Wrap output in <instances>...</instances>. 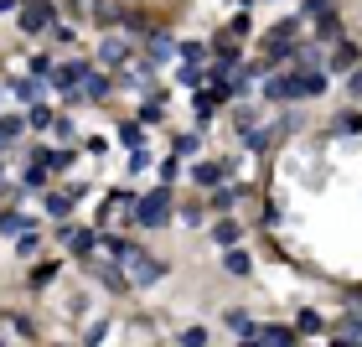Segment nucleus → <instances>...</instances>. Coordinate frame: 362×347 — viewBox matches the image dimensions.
Wrapping results in <instances>:
<instances>
[{"label":"nucleus","instance_id":"obj_1","mask_svg":"<svg viewBox=\"0 0 362 347\" xmlns=\"http://www.w3.org/2000/svg\"><path fill=\"white\" fill-rule=\"evenodd\" d=\"M52 26V6L47 0H26L21 6V32H47Z\"/></svg>","mask_w":362,"mask_h":347},{"label":"nucleus","instance_id":"obj_2","mask_svg":"<svg viewBox=\"0 0 362 347\" xmlns=\"http://www.w3.org/2000/svg\"><path fill=\"white\" fill-rule=\"evenodd\" d=\"M135 212H140V223H166V212H171V192H151Z\"/></svg>","mask_w":362,"mask_h":347},{"label":"nucleus","instance_id":"obj_3","mask_svg":"<svg viewBox=\"0 0 362 347\" xmlns=\"http://www.w3.org/2000/svg\"><path fill=\"white\" fill-rule=\"evenodd\" d=\"M264 347H295V332H285V327H270V332H264Z\"/></svg>","mask_w":362,"mask_h":347},{"label":"nucleus","instance_id":"obj_4","mask_svg":"<svg viewBox=\"0 0 362 347\" xmlns=\"http://www.w3.org/2000/svg\"><path fill=\"white\" fill-rule=\"evenodd\" d=\"M223 322H228V332H238V337H249V332H253V322H249L244 311H228Z\"/></svg>","mask_w":362,"mask_h":347},{"label":"nucleus","instance_id":"obj_5","mask_svg":"<svg viewBox=\"0 0 362 347\" xmlns=\"http://www.w3.org/2000/svg\"><path fill=\"white\" fill-rule=\"evenodd\" d=\"M228 275H249V254H238V249H228Z\"/></svg>","mask_w":362,"mask_h":347},{"label":"nucleus","instance_id":"obj_6","mask_svg":"<svg viewBox=\"0 0 362 347\" xmlns=\"http://www.w3.org/2000/svg\"><path fill=\"white\" fill-rule=\"evenodd\" d=\"M104 62H125V42H104Z\"/></svg>","mask_w":362,"mask_h":347},{"label":"nucleus","instance_id":"obj_7","mask_svg":"<svg viewBox=\"0 0 362 347\" xmlns=\"http://www.w3.org/2000/svg\"><path fill=\"white\" fill-rule=\"evenodd\" d=\"M218 244H223V249L238 244V229H233V223H223V229H218Z\"/></svg>","mask_w":362,"mask_h":347},{"label":"nucleus","instance_id":"obj_8","mask_svg":"<svg viewBox=\"0 0 362 347\" xmlns=\"http://www.w3.org/2000/svg\"><path fill=\"white\" fill-rule=\"evenodd\" d=\"M321 327H326V322H321L316 311H300V332H321Z\"/></svg>","mask_w":362,"mask_h":347},{"label":"nucleus","instance_id":"obj_9","mask_svg":"<svg viewBox=\"0 0 362 347\" xmlns=\"http://www.w3.org/2000/svg\"><path fill=\"white\" fill-rule=\"evenodd\" d=\"M36 244H42V238H36V233H26L21 244H16V254H21V259H26V254H36Z\"/></svg>","mask_w":362,"mask_h":347},{"label":"nucleus","instance_id":"obj_10","mask_svg":"<svg viewBox=\"0 0 362 347\" xmlns=\"http://www.w3.org/2000/svg\"><path fill=\"white\" fill-rule=\"evenodd\" d=\"M151 52H155V57H171L176 47H171V36H155V42H151Z\"/></svg>","mask_w":362,"mask_h":347},{"label":"nucleus","instance_id":"obj_11","mask_svg":"<svg viewBox=\"0 0 362 347\" xmlns=\"http://www.w3.org/2000/svg\"><path fill=\"white\" fill-rule=\"evenodd\" d=\"M352 93H362V68H357V78H352Z\"/></svg>","mask_w":362,"mask_h":347}]
</instances>
